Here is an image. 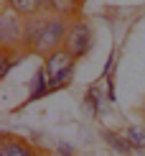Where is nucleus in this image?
<instances>
[{"label": "nucleus", "instance_id": "obj_13", "mask_svg": "<svg viewBox=\"0 0 145 156\" xmlns=\"http://www.w3.org/2000/svg\"><path fill=\"white\" fill-rule=\"evenodd\" d=\"M59 154H64V156H69V154H71V148H69V146H64V144H61V146H59Z\"/></svg>", "mask_w": 145, "mask_h": 156}, {"label": "nucleus", "instance_id": "obj_8", "mask_svg": "<svg viewBox=\"0 0 145 156\" xmlns=\"http://www.w3.org/2000/svg\"><path fill=\"white\" fill-rule=\"evenodd\" d=\"M8 5H10V10H15L18 16H25V18L36 16V13L41 10L38 0H8Z\"/></svg>", "mask_w": 145, "mask_h": 156}, {"label": "nucleus", "instance_id": "obj_11", "mask_svg": "<svg viewBox=\"0 0 145 156\" xmlns=\"http://www.w3.org/2000/svg\"><path fill=\"white\" fill-rule=\"evenodd\" d=\"M87 105L92 108V113H99L102 110V97H99V87H92L87 92Z\"/></svg>", "mask_w": 145, "mask_h": 156}, {"label": "nucleus", "instance_id": "obj_12", "mask_svg": "<svg viewBox=\"0 0 145 156\" xmlns=\"http://www.w3.org/2000/svg\"><path fill=\"white\" fill-rule=\"evenodd\" d=\"M10 51H13V49H5V54H3V69H0V77H8L10 67L18 62V59H13V54H10Z\"/></svg>", "mask_w": 145, "mask_h": 156}, {"label": "nucleus", "instance_id": "obj_14", "mask_svg": "<svg viewBox=\"0 0 145 156\" xmlns=\"http://www.w3.org/2000/svg\"><path fill=\"white\" fill-rule=\"evenodd\" d=\"M38 5H41V10H49V5H51V0H38Z\"/></svg>", "mask_w": 145, "mask_h": 156}, {"label": "nucleus", "instance_id": "obj_5", "mask_svg": "<svg viewBox=\"0 0 145 156\" xmlns=\"http://www.w3.org/2000/svg\"><path fill=\"white\" fill-rule=\"evenodd\" d=\"M0 156H36V151L28 144H23V141L5 138L3 144H0Z\"/></svg>", "mask_w": 145, "mask_h": 156}, {"label": "nucleus", "instance_id": "obj_1", "mask_svg": "<svg viewBox=\"0 0 145 156\" xmlns=\"http://www.w3.org/2000/svg\"><path fill=\"white\" fill-rule=\"evenodd\" d=\"M69 31V21L61 16H31L23 23V49L28 54L49 56L64 49V38Z\"/></svg>", "mask_w": 145, "mask_h": 156}, {"label": "nucleus", "instance_id": "obj_4", "mask_svg": "<svg viewBox=\"0 0 145 156\" xmlns=\"http://www.w3.org/2000/svg\"><path fill=\"white\" fill-rule=\"evenodd\" d=\"M23 23L18 18L15 10L5 13L3 18H0V38H3V46L5 49H21L23 46Z\"/></svg>", "mask_w": 145, "mask_h": 156}, {"label": "nucleus", "instance_id": "obj_3", "mask_svg": "<svg viewBox=\"0 0 145 156\" xmlns=\"http://www.w3.org/2000/svg\"><path fill=\"white\" fill-rule=\"evenodd\" d=\"M64 49L71 51L76 59L87 54V51L92 49V28H89V23L71 21L69 23V31H66V38H64Z\"/></svg>", "mask_w": 145, "mask_h": 156}, {"label": "nucleus", "instance_id": "obj_10", "mask_svg": "<svg viewBox=\"0 0 145 156\" xmlns=\"http://www.w3.org/2000/svg\"><path fill=\"white\" fill-rule=\"evenodd\" d=\"M125 138L130 141L133 148H145V131H143V128H137V126L127 128V131H125Z\"/></svg>", "mask_w": 145, "mask_h": 156}, {"label": "nucleus", "instance_id": "obj_9", "mask_svg": "<svg viewBox=\"0 0 145 156\" xmlns=\"http://www.w3.org/2000/svg\"><path fill=\"white\" fill-rule=\"evenodd\" d=\"M104 138L110 141V146L115 148V151H122V154H130V151H133V146H130V141L125 138L122 133H112V131H107V133H104Z\"/></svg>", "mask_w": 145, "mask_h": 156}, {"label": "nucleus", "instance_id": "obj_6", "mask_svg": "<svg viewBox=\"0 0 145 156\" xmlns=\"http://www.w3.org/2000/svg\"><path fill=\"white\" fill-rule=\"evenodd\" d=\"M46 92H51V80H49V72H46V67H41L33 77V87H31V95L28 100H38V97H43Z\"/></svg>", "mask_w": 145, "mask_h": 156}, {"label": "nucleus", "instance_id": "obj_7", "mask_svg": "<svg viewBox=\"0 0 145 156\" xmlns=\"http://www.w3.org/2000/svg\"><path fill=\"white\" fill-rule=\"evenodd\" d=\"M49 10L54 13V16H61V18H66V21H69L71 16H76V10H79V0H51Z\"/></svg>", "mask_w": 145, "mask_h": 156}, {"label": "nucleus", "instance_id": "obj_2", "mask_svg": "<svg viewBox=\"0 0 145 156\" xmlns=\"http://www.w3.org/2000/svg\"><path fill=\"white\" fill-rule=\"evenodd\" d=\"M74 64H76V56L66 49H59L54 54L46 56V72H49V80H51V90H59V87H66L71 74H74Z\"/></svg>", "mask_w": 145, "mask_h": 156}]
</instances>
